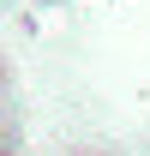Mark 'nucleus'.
Returning <instances> with one entry per match:
<instances>
[]
</instances>
